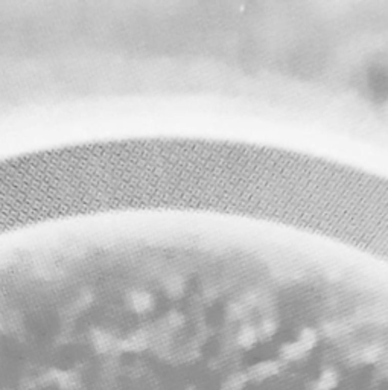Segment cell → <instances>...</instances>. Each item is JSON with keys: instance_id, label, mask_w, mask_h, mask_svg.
Masks as SVG:
<instances>
[{"instance_id": "6da1fadb", "label": "cell", "mask_w": 388, "mask_h": 390, "mask_svg": "<svg viewBox=\"0 0 388 390\" xmlns=\"http://www.w3.org/2000/svg\"><path fill=\"white\" fill-rule=\"evenodd\" d=\"M279 372H280V364H279V361H274V360L260 361L256 366L252 367V375L256 377L258 380L269 378V377H272Z\"/></svg>"}, {"instance_id": "7a4b0ae2", "label": "cell", "mask_w": 388, "mask_h": 390, "mask_svg": "<svg viewBox=\"0 0 388 390\" xmlns=\"http://www.w3.org/2000/svg\"><path fill=\"white\" fill-rule=\"evenodd\" d=\"M339 383V377L335 369H324L318 380L314 383L312 390H333Z\"/></svg>"}, {"instance_id": "3957f363", "label": "cell", "mask_w": 388, "mask_h": 390, "mask_svg": "<svg viewBox=\"0 0 388 390\" xmlns=\"http://www.w3.org/2000/svg\"><path fill=\"white\" fill-rule=\"evenodd\" d=\"M308 354V351L303 348V344L297 340V341H292V343H285L280 349V355L283 360H288V361H297L300 358H303L305 355Z\"/></svg>"}, {"instance_id": "277c9868", "label": "cell", "mask_w": 388, "mask_h": 390, "mask_svg": "<svg viewBox=\"0 0 388 390\" xmlns=\"http://www.w3.org/2000/svg\"><path fill=\"white\" fill-rule=\"evenodd\" d=\"M384 354V348L382 344H369L366 346L361 352H359V358L364 361V363H376Z\"/></svg>"}]
</instances>
